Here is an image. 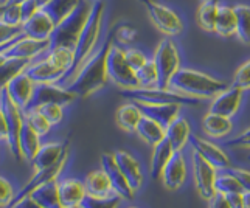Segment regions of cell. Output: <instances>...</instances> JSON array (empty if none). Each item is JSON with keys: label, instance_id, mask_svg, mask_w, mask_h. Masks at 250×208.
Masks as SVG:
<instances>
[{"label": "cell", "instance_id": "cell-19", "mask_svg": "<svg viewBox=\"0 0 250 208\" xmlns=\"http://www.w3.org/2000/svg\"><path fill=\"white\" fill-rule=\"evenodd\" d=\"M31 81L34 84H48V83H61L65 76V72L61 70L59 67H56L51 61L45 56L41 59H34L28 64V67L25 68Z\"/></svg>", "mask_w": 250, "mask_h": 208}, {"label": "cell", "instance_id": "cell-57", "mask_svg": "<svg viewBox=\"0 0 250 208\" xmlns=\"http://www.w3.org/2000/svg\"><path fill=\"white\" fill-rule=\"evenodd\" d=\"M8 3H22V2H25V0H6ZM5 2V3H6Z\"/></svg>", "mask_w": 250, "mask_h": 208}, {"label": "cell", "instance_id": "cell-11", "mask_svg": "<svg viewBox=\"0 0 250 208\" xmlns=\"http://www.w3.org/2000/svg\"><path fill=\"white\" fill-rule=\"evenodd\" d=\"M191 165H193V179L197 193H199V196L204 201H208L216 193V189H214V179H216L218 169L196 151H193L191 154Z\"/></svg>", "mask_w": 250, "mask_h": 208}, {"label": "cell", "instance_id": "cell-20", "mask_svg": "<svg viewBox=\"0 0 250 208\" xmlns=\"http://www.w3.org/2000/svg\"><path fill=\"white\" fill-rule=\"evenodd\" d=\"M34 87H36V84L31 81V78L25 72H22L19 75H16L13 80L5 85V90L16 106L25 110L33 98Z\"/></svg>", "mask_w": 250, "mask_h": 208}, {"label": "cell", "instance_id": "cell-33", "mask_svg": "<svg viewBox=\"0 0 250 208\" xmlns=\"http://www.w3.org/2000/svg\"><path fill=\"white\" fill-rule=\"evenodd\" d=\"M142 110L140 107L137 106L134 101H129V103H125L122 104L117 112H115V121L117 125L123 129L126 132H134L135 127H137V123H139V120L142 118Z\"/></svg>", "mask_w": 250, "mask_h": 208}, {"label": "cell", "instance_id": "cell-16", "mask_svg": "<svg viewBox=\"0 0 250 208\" xmlns=\"http://www.w3.org/2000/svg\"><path fill=\"white\" fill-rule=\"evenodd\" d=\"M101 169L106 172V176L112 185V189L123 199V201H132L135 191L129 185V182L120 171L118 165L114 159V154L104 152L101 155Z\"/></svg>", "mask_w": 250, "mask_h": 208}, {"label": "cell", "instance_id": "cell-2", "mask_svg": "<svg viewBox=\"0 0 250 208\" xmlns=\"http://www.w3.org/2000/svg\"><path fill=\"white\" fill-rule=\"evenodd\" d=\"M227 85L229 84L226 81L218 80L211 75L194 70V68L180 67L171 78L168 89L197 100H211Z\"/></svg>", "mask_w": 250, "mask_h": 208}, {"label": "cell", "instance_id": "cell-59", "mask_svg": "<svg viewBox=\"0 0 250 208\" xmlns=\"http://www.w3.org/2000/svg\"><path fill=\"white\" fill-rule=\"evenodd\" d=\"M3 8H5V3L2 2L0 3V16H2V13H3Z\"/></svg>", "mask_w": 250, "mask_h": 208}, {"label": "cell", "instance_id": "cell-56", "mask_svg": "<svg viewBox=\"0 0 250 208\" xmlns=\"http://www.w3.org/2000/svg\"><path fill=\"white\" fill-rule=\"evenodd\" d=\"M36 2H38V5H39L41 8H44V6L50 2V0H36Z\"/></svg>", "mask_w": 250, "mask_h": 208}, {"label": "cell", "instance_id": "cell-23", "mask_svg": "<svg viewBox=\"0 0 250 208\" xmlns=\"http://www.w3.org/2000/svg\"><path fill=\"white\" fill-rule=\"evenodd\" d=\"M68 145H70V140H65L62 143L50 142V143L41 145L39 151L36 152L34 159L31 160L34 171L41 169V168H47V166H50V165L56 163L64 154L68 152Z\"/></svg>", "mask_w": 250, "mask_h": 208}, {"label": "cell", "instance_id": "cell-14", "mask_svg": "<svg viewBox=\"0 0 250 208\" xmlns=\"http://www.w3.org/2000/svg\"><path fill=\"white\" fill-rule=\"evenodd\" d=\"M243 98H244L243 89L238 87V85H233V84L227 85L226 89L221 90L219 93H216L211 98L208 112L233 118L238 114L241 103H243Z\"/></svg>", "mask_w": 250, "mask_h": 208}, {"label": "cell", "instance_id": "cell-62", "mask_svg": "<svg viewBox=\"0 0 250 208\" xmlns=\"http://www.w3.org/2000/svg\"><path fill=\"white\" fill-rule=\"evenodd\" d=\"M249 160H250V155H249Z\"/></svg>", "mask_w": 250, "mask_h": 208}, {"label": "cell", "instance_id": "cell-3", "mask_svg": "<svg viewBox=\"0 0 250 208\" xmlns=\"http://www.w3.org/2000/svg\"><path fill=\"white\" fill-rule=\"evenodd\" d=\"M104 10H106L104 2H103V0H95L93 6H92V11L89 14V19H87V22H85L84 28L80 34V39L75 45L73 67H72V70L64 76V80L59 83L61 85L67 84L72 80L73 75L78 72V68L83 65L84 61L90 56V53L95 48H97L100 34H101V28H103V16H104Z\"/></svg>", "mask_w": 250, "mask_h": 208}, {"label": "cell", "instance_id": "cell-6", "mask_svg": "<svg viewBox=\"0 0 250 208\" xmlns=\"http://www.w3.org/2000/svg\"><path fill=\"white\" fill-rule=\"evenodd\" d=\"M152 62L156 64L157 75H159L157 87L168 89L171 78L182 67L180 65V55L174 41L169 38L162 39L156 51H154Z\"/></svg>", "mask_w": 250, "mask_h": 208}, {"label": "cell", "instance_id": "cell-24", "mask_svg": "<svg viewBox=\"0 0 250 208\" xmlns=\"http://www.w3.org/2000/svg\"><path fill=\"white\" fill-rule=\"evenodd\" d=\"M189 137H191V125L182 115H177L165 127V138L171 143L174 151H182L189 143Z\"/></svg>", "mask_w": 250, "mask_h": 208}, {"label": "cell", "instance_id": "cell-25", "mask_svg": "<svg viewBox=\"0 0 250 208\" xmlns=\"http://www.w3.org/2000/svg\"><path fill=\"white\" fill-rule=\"evenodd\" d=\"M140 107L143 115L154 118L162 126H168L177 115H180V104H152V103H142L134 101Z\"/></svg>", "mask_w": 250, "mask_h": 208}, {"label": "cell", "instance_id": "cell-39", "mask_svg": "<svg viewBox=\"0 0 250 208\" xmlns=\"http://www.w3.org/2000/svg\"><path fill=\"white\" fill-rule=\"evenodd\" d=\"M78 3H80V0H50L44 6V10L51 16V19L55 21V23H58Z\"/></svg>", "mask_w": 250, "mask_h": 208}, {"label": "cell", "instance_id": "cell-37", "mask_svg": "<svg viewBox=\"0 0 250 208\" xmlns=\"http://www.w3.org/2000/svg\"><path fill=\"white\" fill-rule=\"evenodd\" d=\"M51 62L56 67H59L61 70L65 72V75L72 70L73 61H75V50L68 47H53L47 50L45 55Z\"/></svg>", "mask_w": 250, "mask_h": 208}, {"label": "cell", "instance_id": "cell-50", "mask_svg": "<svg viewBox=\"0 0 250 208\" xmlns=\"http://www.w3.org/2000/svg\"><path fill=\"white\" fill-rule=\"evenodd\" d=\"M230 171L238 177V180L241 182L243 188L247 189V191H250V171L244 169V168H233V166L230 168Z\"/></svg>", "mask_w": 250, "mask_h": 208}, {"label": "cell", "instance_id": "cell-26", "mask_svg": "<svg viewBox=\"0 0 250 208\" xmlns=\"http://www.w3.org/2000/svg\"><path fill=\"white\" fill-rule=\"evenodd\" d=\"M202 131L210 138H226L233 131V121L229 117L208 112L202 120Z\"/></svg>", "mask_w": 250, "mask_h": 208}, {"label": "cell", "instance_id": "cell-49", "mask_svg": "<svg viewBox=\"0 0 250 208\" xmlns=\"http://www.w3.org/2000/svg\"><path fill=\"white\" fill-rule=\"evenodd\" d=\"M226 145L233 149H250V127H247L246 131H243L235 138L229 140Z\"/></svg>", "mask_w": 250, "mask_h": 208}, {"label": "cell", "instance_id": "cell-31", "mask_svg": "<svg viewBox=\"0 0 250 208\" xmlns=\"http://www.w3.org/2000/svg\"><path fill=\"white\" fill-rule=\"evenodd\" d=\"M176 151L172 149L171 143L163 138L162 142H159L157 145L152 146V154H151V165H149V174L152 179H160V174L165 165L168 163V160L171 159V155Z\"/></svg>", "mask_w": 250, "mask_h": 208}, {"label": "cell", "instance_id": "cell-40", "mask_svg": "<svg viewBox=\"0 0 250 208\" xmlns=\"http://www.w3.org/2000/svg\"><path fill=\"white\" fill-rule=\"evenodd\" d=\"M135 78H137V84L140 87H154V85H157L159 75L152 59H148L139 70H135Z\"/></svg>", "mask_w": 250, "mask_h": 208}, {"label": "cell", "instance_id": "cell-27", "mask_svg": "<svg viewBox=\"0 0 250 208\" xmlns=\"http://www.w3.org/2000/svg\"><path fill=\"white\" fill-rule=\"evenodd\" d=\"M83 184L85 188V196L89 197H107L115 193L112 189V185L106 176V172L103 169L89 172Z\"/></svg>", "mask_w": 250, "mask_h": 208}, {"label": "cell", "instance_id": "cell-44", "mask_svg": "<svg viewBox=\"0 0 250 208\" xmlns=\"http://www.w3.org/2000/svg\"><path fill=\"white\" fill-rule=\"evenodd\" d=\"M0 21L8 23V25H14V27H19L22 25V10H21V3H5L3 13L0 16Z\"/></svg>", "mask_w": 250, "mask_h": 208}, {"label": "cell", "instance_id": "cell-55", "mask_svg": "<svg viewBox=\"0 0 250 208\" xmlns=\"http://www.w3.org/2000/svg\"><path fill=\"white\" fill-rule=\"evenodd\" d=\"M243 208H250V191H243Z\"/></svg>", "mask_w": 250, "mask_h": 208}, {"label": "cell", "instance_id": "cell-42", "mask_svg": "<svg viewBox=\"0 0 250 208\" xmlns=\"http://www.w3.org/2000/svg\"><path fill=\"white\" fill-rule=\"evenodd\" d=\"M34 109H38L41 114L47 118V121L51 126H56L64 120V106H61V104H58V103H45Z\"/></svg>", "mask_w": 250, "mask_h": 208}, {"label": "cell", "instance_id": "cell-54", "mask_svg": "<svg viewBox=\"0 0 250 208\" xmlns=\"http://www.w3.org/2000/svg\"><path fill=\"white\" fill-rule=\"evenodd\" d=\"M8 138V125L2 107H0V142H6Z\"/></svg>", "mask_w": 250, "mask_h": 208}, {"label": "cell", "instance_id": "cell-7", "mask_svg": "<svg viewBox=\"0 0 250 208\" xmlns=\"http://www.w3.org/2000/svg\"><path fill=\"white\" fill-rule=\"evenodd\" d=\"M140 2L148 11V16L154 23V27L160 33L167 34L168 38H174L184 31L182 19L169 6L159 3L157 0H140Z\"/></svg>", "mask_w": 250, "mask_h": 208}, {"label": "cell", "instance_id": "cell-35", "mask_svg": "<svg viewBox=\"0 0 250 208\" xmlns=\"http://www.w3.org/2000/svg\"><path fill=\"white\" fill-rule=\"evenodd\" d=\"M218 5L219 2H213V0H204L201 3L199 10L196 14L197 25L208 33H214V23H216V14H218Z\"/></svg>", "mask_w": 250, "mask_h": 208}, {"label": "cell", "instance_id": "cell-9", "mask_svg": "<svg viewBox=\"0 0 250 208\" xmlns=\"http://www.w3.org/2000/svg\"><path fill=\"white\" fill-rule=\"evenodd\" d=\"M107 78L115 83L120 89H129V87H135L137 84V78L135 72L129 67L127 61L125 58V48L118 47V45H112L107 55Z\"/></svg>", "mask_w": 250, "mask_h": 208}, {"label": "cell", "instance_id": "cell-41", "mask_svg": "<svg viewBox=\"0 0 250 208\" xmlns=\"http://www.w3.org/2000/svg\"><path fill=\"white\" fill-rule=\"evenodd\" d=\"M23 118L41 137L47 135L51 131V127H53L47 121V118L42 115L38 109H27V110H23Z\"/></svg>", "mask_w": 250, "mask_h": 208}, {"label": "cell", "instance_id": "cell-30", "mask_svg": "<svg viewBox=\"0 0 250 208\" xmlns=\"http://www.w3.org/2000/svg\"><path fill=\"white\" fill-rule=\"evenodd\" d=\"M214 33L221 38H231L236 33V14L235 8L230 5H218L216 23H214Z\"/></svg>", "mask_w": 250, "mask_h": 208}, {"label": "cell", "instance_id": "cell-22", "mask_svg": "<svg viewBox=\"0 0 250 208\" xmlns=\"http://www.w3.org/2000/svg\"><path fill=\"white\" fill-rule=\"evenodd\" d=\"M114 159L118 165L120 171L123 172V176L129 182L131 188L134 191H139L143 185V171L140 166V162L127 151H115Z\"/></svg>", "mask_w": 250, "mask_h": 208}, {"label": "cell", "instance_id": "cell-52", "mask_svg": "<svg viewBox=\"0 0 250 208\" xmlns=\"http://www.w3.org/2000/svg\"><path fill=\"white\" fill-rule=\"evenodd\" d=\"M207 202H208V207H211V208H230L229 201H227V196L219 193V191L214 193Z\"/></svg>", "mask_w": 250, "mask_h": 208}, {"label": "cell", "instance_id": "cell-21", "mask_svg": "<svg viewBox=\"0 0 250 208\" xmlns=\"http://www.w3.org/2000/svg\"><path fill=\"white\" fill-rule=\"evenodd\" d=\"M58 196L61 208H78L85 199V188L78 179H58Z\"/></svg>", "mask_w": 250, "mask_h": 208}, {"label": "cell", "instance_id": "cell-36", "mask_svg": "<svg viewBox=\"0 0 250 208\" xmlns=\"http://www.w3.org/2000/svg\"><path fill=\"white\" fill-rule=\"evenodd\" d=\"M236 33L235 36L246 45H250V6L249 5H236Z\"/></svg>", "mask_w": 250, "mask_h": 208}, {"label": "cell", "instance_id": "cell-4", "mask_svg": "<svg viewBox=\"0 0 250 208\" xmlns=\"http://www.w3.org/2000/svg\"><path fill=\"white\" fill-rule=\"evenodd\" d=\"M95 0H80L73 10L56 23V27L50 36V47H68L73 48L80 39V34L89 19Z\"/></svg>", "mask_w": 250, "mask_h": 208}, {"label": "cell", "instance_id": "cell-45", "mask_svg": "<svg viewBox=\"0 0 250 208\" xmlns=\"http://www.w3.org/2000/svg\"><path fill=\"white\" fill-rule=\"evenodd\" d=\"M21 36H23L21 25L19 27H14V25H8L0 21V48L6 47L8 44H11L13 41H16Z\"/></svg>", "mask_w": 250, "mask_h": 208}, {"label": "cell", "instance_id": "cell-61", "mask_svg": "<svg viewBox=\"0 0 250 208\" xmlns=\"http://www.w3.org/2000/svg\"><path fill=\"white\" fill-rule=\"evenodd\" d=\"M2 2H3V3H5V2H6V0H2Z\"/></svg>", "mask_w": 250, "mask_h": 208}, {"label": "cell", "instance_id": "cell-12", "mask_svg": "<svg viewBox=\"0 0 250 208\" xmlns=\"http://www.w3.org/2000/svg\"><path fill=\"white\" fill-rule=\"evenodd\" d=\"M76 98V95L70 92L64 85L58 83H48V84H36L33 92V98L28 104L27 109H34L45 103H58L61 106H67V104L73 103ZM25 109V110H27Z\"/></svg>", "mask_w": 250, "mask_h": 208}, {"label": "cell", "instance_id": "cell-15", "mask_svg": "<svg viewBox=\"0 0 250 208\" xmlns=\"http://www.w3.org/2000/svg\"><path fill=\"white\" fill-rule=\"evenodd\" d=\"M189 143L193 146V151H196L199 155L210 162L218 171L222 169H230L231 168V160L229 157V154L224 151L221 146L214 145L210 140H205L202 137L191 135L189 137Z\"/></svg>", "mask_w": 250, "mask_h": 208}, {"label": "cell", "instance_id": "cell-28", "mask_svg": "<svg viewBox=\"0 0 250 208\" xmlns=\"http://www.w3.org/2000/svg\"><path fill=\"white\" fill-rule=\"evenodd\" d=\"M134 132L139 135L146 145L154 146L165 138V126H162L159 121H156L148 115H142Z\"/></svg>", "mask_w": 250, "mask_h": 208}, {"label": "cell", "instance_id": "cell-43", "mask_svg": "<svg viewBox=\"0 0 250 208\" xmlns=\"http://www.w3.org/2000/svg\"><path fill=\"white\" fill-rule=\"evenodd\" d=\"M122 201L123 199L120 197L117 193L110 194L107 197H89V196H85L81 207L83 208H110V207H117Z\"/></svg>", "mask_w": 250, "mask_h": 208}, {"label": "cell", "instance_id": "cell-29", "mask_svg": "<svg viewBox=\"0 0 250 208\" xmlns=\"http://www.w3.org/2000/svg\"><path fill=\"white\" fill-rule=\"evenodd\" d=\"M27 199H30L33 205L41 208H61L58 196V180L48 182V184H44L36 189H33Z\"/></svg>", "mask_w": 250, "mask_h": 208}, {"label": "cell", "instance_id": "cell-17", "mask_svg": "<svg viewBox=\"0 0 250 208\" xmlns=\"http://www.w3.org/2000/svg\"><path fill=\"white\" fill-rule=\"evenodd\" d=\"M188 168H187V160L184 157L182 151H176L171 155V159L163 168L160 179L163 182V187L169 191H177L182 188V185L187 180Z\"/></svg>", "mask_w": 250, "mask_h": 208}, {"label": "cell", "instance_id": "cell-53", "mask_svg": "<svg viewBox=\"0 0 250 208\" xmlns=\"http://www.w3.org/2000/svg\"><path fill=\"white\" fill-rule=\"evenodd\" d=\"M226 196L230 208H243V193H230Z\"/></svg>", "mask_w": 250, "mask_h": 208}, {"label": "cell", "instance_id": "cell-10", "mask_svg": "<svg viewBox=\"0 0 250 208\" xmlns=\"http://www.w3.org/2000/svg\"><path fill=\"white\" fill-rule=\"evenodd\" d=\"M67 159H68V152L64 154L61 159H59L56 163L50 165V166L47 168H41V169H36L34 171L33 177L25 184L21 191L17 193L13 199V202L10 207H19L25 199H27L30 196V193L33 191V189H36L38 187L44 185V184H48V182H53V180H58L59 176H61V172L64 171L65 168V163H67Z\"/></svg>", "mask_w": 250, "mask_h": 208}, {"label": "cell", "instance_id": "cell-47", "mask_svg": "<svg viewBox=\"0 0 250 208\" xmlns=\"http://www.w3.org/2000/svg\"><path fill=\"white\" fill-rule=\"evenodd\" d=\"M233 85H238L244 92L250 90V59L241 65L233 78Z\"/></svg>", "mask_w": 250, "mask_h": 208}, {"label": "cell", "instance_id": "cell-13", "mask_svg": "<svg viewBox=\"0 0 250 208\" xmlns=\"http://www.w3.org/2000/svg\"><path fill=\"white\" fill-rule=\"evenodd\" d=\"M48 47H50V41H36L27 36H21L16 41H13L11 44L3 47L0 51H2V55L5 58H19V59L34 61L44 53H47Z\"/></svg>", "mask_w": 250, "mask_h": 208}, {"label": "cell", "instance_id": "cell-8", "mask_svg": "<svg viewBox=\"0 0 250 208\" xmlns=\"http://www.w3.org/2000/svg\"><path fill=\"white\" fill-rule=\"evenodd\" d=\"M0 107L3 110L6 125H8V138H6L8 148H10L11 154L17 160H21L22 155L19 149V135H21V129L25 123L23 110L21 107H17L11 101V98L8 97L5 89L0 90Z\"/></svg>", "mask_w": 250, "mask_h": 208}, {"label": "cell", "instance_id": "cell-34", "mask_svg": "<svg viewBox=\"0 0 250 208\" xmlns=\"http://www.w3.org/2000/svg\"><path fill=\"white\" fill-rule=\"evenodd\" d=\"M31 61L28 59H19V58H6L0 64V90L5 89V85L10 83L16 75L25 72Z\"/></svg>", "mask_w": 250, "mask_h": 208}, {"label": "cell", "instance_id": "cell-48", "mask_svg": "<svg viewBox=\"0 0 250 208\" xmlns=\"http://www.w3.org/2000/svg\"><path fill=\"white\" fill-rule=\"evenodd\" d=\"M14 196H16V191L13 185L10 184V180L5 179L3 176H0V207H10Z\"/></svg>", "mask_w": 250, "mask_h": 208}, {"label": "cell", "instance_id": "cell-46", "mask_svg": "<svg viewBox=\"0 0 250 208\" xmlns=\"http://www.w3.org/2000/svg\"><path fill=\"white\" fill-rule=\"evenodd\" d=\"M125 58L127 61V64L129 67L132 68V70H139V68L148 61V58H146V55L143 53L142 50L139 48H132V47H129V48H125Z\"/></svg>", "mask_w": 250, "mask_h": 208}, {"label": "cell", "instance_id": "cell-51", "mask_svg": "<svg viewBox=\"0 0 250 208\" xmlns=\"http://www.w3.org/2000/svg\"><path fill=\"white\" fill-rule=\"evenodd\" d=\"M39 5L36 0H25V2L21 3V10H22V19L27 21L28 17H31L34 13L39 10Z\"/></svg>", "mask_w": 250, "mask_h": 208}, {"label": "cell", "instance_id": "cell-5", "mask_svg": "<svg viewBox=\"0 0 250 208\" xmlns=\"http://www.w3.org/2000/svg\"><path fill=\"white\" fill-rule=\"evenodd\" d=\"M120 97L129 101H142V103H152V104H180V106H197L202 100H197L188 95H182L171 89H162L154 85V87H135L120 89Z\"/></svg>", "mask_w": 250, "mask_h": 208}, {"label": "cell", "instance_id": "cell-58", "mask_svg": "<svg viewBox=\"0 0 250 208\" xmlns=\"http://www.w3.org/2000/svg\"><path fill=\"white\" fill-rule=\"evenodd\" d=\"M0 50H2V48H0ZM5 59H6V58H5V56L2 55V51H0V64H2V62H3V61H5Z\"/></svg>", "mask_w": 250, "mask_h": 208}, {"label": "cell", "instance_id": "cell-60", "mask_svg": "<svg viewBox=\"0 0 250 208\" xmlns=\"http://www.w3.org/2000/svg\"><path fill=\"white\" fill-rule=\"evenodd\" d=\"M213 2H221V0H213Z\"/></svg>", "mask_w": 250, "mask_h": 208}, {"label": "cell", "instance_id": "cell-38", "mask_svg": "<svg viewBox=\"0 0 250 208\" xmlns=\"http://www.w3.org/2000/svg\"><path fill=\"white\" fill-rule=\"evenodd\" d=\"M214 189L222 194L230 193H243L244 188L241 185L238 177L230 169H222V172H218L216 179H214Z\"/></svg>", "mask_w": 250, "mask_h": 208}, {"label": "cell", "instance_id": "cell-32", "mask_svg": "<svg viewBox=\"0 0 250 208\" xmlns=\"http://www.w3.org/2000/svg\"><path fill=\"white\" fill-rule=\"evenodd\" d=\"M41 135L34 131V129L25 121L22 129H21V135H19V149H21V155L23 160H27L31 163V160L34 159V155L41 148Z\"/></svg>", "mask_w": 250, "mask_h": 208}, {"label": "cell", "instance_id": "cell-18", "mask_svg": "<svg viewBox=\"0 0 250 208\" xmlns=\"http://www.w3.org/2000/svg\"><path fill=\"white\" fill-rule=\"evenodd\" d=\"M21 27L23 36L36 41H50V36L53 33L56 23L44 8H39L31 17L22 22Z\"/></svg>", "mask_w": 250, "mask_h": 208}, {"label": "cell", "instance_id": "cell-1", "mask_svg": "<svg viewBox=\"0 0 250 208\" xmlns=\"http://www.w3.org/2000/svg\"><path fill=\"white\" fill-rule=\"evenodd\" d=\"M115 33L117 25L109 31L103 44L95 48L90 56L84 61L72 80L64 84V87L73 92L78 98H89L107 84V55L110 47L115 44Z\"/></svg>", "mask_w": 250, "mask_h": 208}]
</instances>
